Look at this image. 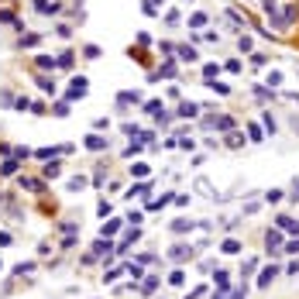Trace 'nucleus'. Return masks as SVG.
<instances>
[{"mask_svg":"<svg viewBox=\"0 0 299 299\" xmlns=\"http://www.w3.org/2000/svg\"><path fill=\"white\" fill-rule=\"evenodd\" d=\"M0 21H4V24H14V14H11V11H0Z\"/></svg>","mask_w":299,"mask_h":299,"instance_id":"79ce46f5","label":"nucleus"},{"mask_svg":"<svg viewBox=\"0 0 299 299\" xmlns=\"http://www.w3.org/2000/svg\"><path fill=\"white\" fill-rule=\"evenodd\" d=\"M275 227H279V231H289V234H296V237H299V220H292V217H279Z\"/></svg>","mask_w":299,"mask_h":299,"instance_id":"20e7f679","label":"nucleus"},{"mask_svg":"<svg viewBox=\"0 0 299 299\" xmlns=\"http://www.w3.org/2000/svg\"><path fill=\"white\" fill-rule=\"evenodd\" d=\"M0 268H4V265H0Z\"/></svg>","mask_w":299,"mask_h":299,"instance_id":"49530a36","label":"nucleus"},{"mask_svg":"<svg viewBox=\"0 0 299 299\" xmlns=\"http://www.w3.org/2000/svg\"><path fill=\"white\" fill-rule=\"evenodd\" d=\"M175 114H179V117H189V121H193V117H200V103H193V100H182Z\"/></svg>","mask_w":299,"mask_h":299,"instance_id":"f257e3e1","label":"nucleus"},{"mask_svg":"<svg viewBox=\"0 0 299 299\" xmlns=\"http://www.w3.org/2000/svg\"><path fill=\"white\" fill-rule=\"evenodd\" d=\"M110 248H114V244H110L107 237H100V241H93V254H110Z\"/></svg>","mask_w":299,"mask_h":299,"instance_id":"ddd939ff","label":"nucleus"},{"mask_svg":"<svg viewBox=\"0 0 299 299\" xmlns=\"http://www.w3.org/2000/svg\"><path fill=\"white\" fill-rule=\"evenodd\" d=\"M59 65L69 69V65H72V52H62V55H59Z\"/></svg>","mask_w":299,"mask_h":299,"instance_id":"f704fd0d","label":"nucleus"},{"mask_svg":"<svg viewBox=\"0 0 299 299\" xmlns=\"http://www.w3.org/2000/svg\"><path fill=\"white\" fill-rule=\"evenodd\" d=\"M155 285H158V279L152 275V279H144V285H141V292H155Z\"/></svg>","mask_w":299,"mask_h":299,"instance_id":"7c9ffc66","label":"nucleus"},{"mask_svg":"<svg viewBox=\"0 0 299 299\" xmlns=\"http://www.w3.org/2000/svg\"><path fill=\"white\" fill-rule=\"evenodd\" d=\"M141 96L134 93V90H124V93H117V103H138Z\"/></svg>","mask_w":299,"mask_h":299,"instance_id":"dca6fc26","label":"nucleus"},{"mask_svg":"<svg viewBox=\"0 0 299 299\" xmlns=\"http://www.w3.org/2000/svg\"><path fill=\"white\" fill-rule=\"evenodd\" d=\"M261 124H265V131H268V134H275V117H272V114L261 117Z\"/></svg>","mask_w":299,"mask_h":299,"instance_id":"cd10ccee","label":"nucleus"},{"mask_svg":"<svg viewBox=\"0 0 299 299\" xmlns=\"http://www.w3.org/2000/svg\"><path fill=\"white\" fill-rule=\"evenodd\" d=\"M34 7H38L42 14H52L55 11V4H48V0H34Z\"/></svg>","mask_w":299,"mask_h":299,"instance_id":"a878e982","label":"nucleus"},{"mask_svg":"<svg viewBox=\"0 0 299 299\" xmlns=\"http://www.w3.org/2000/svg\"><path fill=\"white\" fill-rule=\"evenodd\" d=\"M127 55H131V59H138V62H148V55H144V52H141V48H131V52H127Z\"/></svg>","mask_w":299,"mask_h":299,"instance_id":"e433bc0d","label":"nucleus"},{"mask_svg":"<svg viewBox=\"0 0 299 299\" xmlns=\"http://www.w3.org/2000/svg\"><path fill=\"white\" fill-rule=\"evenodd\" d=\"M127 220H131V223H134V227H138V223L144 220V213H141V210H131V213H127Z\"/></svg>","mask_w":299,"mask_h":299,"instance_id":"473e14b6","label":"nucleus"},{"mask_svg":"<svg viewBox=\"0 0 299 299\" xmlns=\"http://www.w3.org/2000/svg\"><path fill=\"white\" fill-rule=\"evenodd\" d=\"M248 138H251V141H261V138H265V134H261V124H248Z\"/></svg>","mask_w":299,"mask_h":299,"instance_id":"4be33fe9","label":"nucleus"},{"mask_svg":"<svg viewBox=\"0 0 299 299\" xmlns=\"http://www.w3.org/2000/svg\"><path fill=\"white\" fill-rule=\"evenodd\" d=\"M172 231H175V234H182V231H189V220H175V223H172Z\"/></svg>","mask_w":299,"mask_h":299,"instance_id":"2f4dec72","label":"nucleus"},{"mask_svg":"<svg viewBox=\"0 0 299 299\" xmlns=\"http://www.w3.org/2000/svg\"><path fill=\"white\" fill-rule=\"evenodd\" d=\"M241 144H244V134L231 131V134H227V148H241Z\"/></svg>","mask_w":299,"mask_h":299,"instance_id":"aec40b11","label":"nucleus"},{"mask_svg":"<svg viewBox=\"0 0 299 299\" xmlns=\"http://www.w3.org/2000/svg\"><path fill=\"white\" fill-rule=\"evenodd\" d=\"M100 217H110V200H100Z\"/></svg>","mask_w":299,"mask_h":299,"instance_id":"ea45409f","label":"nucleus"},{"mask_svg":"<svg viewBox=\"0 0 299 299\" xmlns=\"http://www.w3.org/2000/svg\"><path fill=\"white\" fill-rule=\"evenodd\" d=\"M17 169H21V158H14V155H11V158H7L4 165H0V175H14Z\"/></svg>","mask_w":299,"mask_h":299,"instance_id":"9d476101","label":"nucleus"},{"mask_svg":"<svg viewBox=\"0 0 299 299\" xmlns=\"http://www.w3.org/2000/svg\"><path fill=\"white\" fill-rule=\"evenodd\" d=\"M217 72H220V65H217V62H206V65H203V76H206V83H213V76H217Z\"/></svg>","mask_w":299,"mask_h":299,"instance_id":"f3484780","label":"nucleus"},{"mask_svg":"<svg viewBox=\"0 0 299 299\" xmlns=\"http://www.w3.org/2000/svg\"><path fill=\"white\" fill-rule=\"evenodd\" d=\"M14 272H17V275H28V272H34V261H21V265H17Z\"/></svg>","mask_w":299,"mask_h":299,"instance_id":"bb28decb","label":"nucleus"},{"mask_svg":"<svg viewBox=\"0 0 299 299\" xmlns=\"http://www.w3.org/2000/svg\"><path fill=\"white\" fill-rule=\"evenodd\" d=\"M69 114V103H55V117H65Z\"/></svg>","mask_w":299,"mask_h":299,"instance_id":"58836bf2","label":"nucleus"},{"mask_svg":"<svg viewBox=\"0 0 299 299\" xmlns=\"http://www.w3.org/2000/svg\"><path fill=\"white\" fill-rule=\"evenodd\" d=\"M292 196H296V200H299V186H296V193H292Z\"/></svg>","mask_w":299,"mask_h":299,"instance_id":"c03bdc74","label":"nucleus"},{"mask_svg":"<svg viewBox=\"0 0 299 299\" xmlns=\"http://www.w3.org/2000/svg\"><path fill=\"white\" fill-rule=\"evenodd\" d=\"M121 231V220H103V227H100V237H114Z\"/></svg>","mask_w":299,"mask_h":299,"instance_id":"0eeeda50","label":"nucleus"},{"mask_svg":"<svg viewBox=\"0 0 299 299\" xmlns=\"http://www.w3.org/2000/svg\"><path fill=\"white\" fill-rule=\"evenodd\" d=\"M69 189H72V193L86 189V179H83V175H72V179H69Z\"/></svg>","mask_w":299,"mask_h":299,"instance_id":"6ab92c4d","label":"nucleus"},{"mask_svg":"<svg viewBox=\"0 0 299 299\" xmlns=\"http://www.w3.org/2000/svg\"><path fill=\"white\" fill-rule=\"evenodd\" d=\"M220 251H223V254H241V241H234V237H227V241H223V244H220Z\"/></svg>","mask_w":299,"mask_h":299,"instance_id":"f8f14e48","label":"nucleus"},{"mask_svg":"<svg viewBox=\"0 0 299 299\" xmlns=\"http://www.w3.org/2000/svg\"><path fill=\"white\" fill-rule=\"evenodd\" d=\"M86 148H90V152H103V148H107V138H103V134H86Z\"/></svg>","mask_w":299,"mask_h":299,"instance_id":"423d86ee","label":"nucleus"},{"mask_svg":"<svg viewBox=\"0 0 299 299\" xmlns=\"http://www.w3.org/2000/svg\"><path fill=\"white\" fill-rule=\"evenodd\" d=\"M231 299H248V285H241V289H234V296Z\"/></svg>","mask_w":299,"mask_h":299,"instance_id":"a19ab883","label":"nucleus"},{"mask_svg":"<svg viewBox=\"0 0 299 299\" xmlns=\"http://www.w3.org/2000/svg\"><path fill=\"white\" fill-rule=\"evenodd\" d=\"M282 248H285L289 254H296V251H299V237H292V241H289V244H282Z\"/></svg>","mask_w":299,"mask_h":299,"instance_id":"4c0bfd02","label":"nucleus"},{"mask_svg":"<svg viewBox=\"0 0 299 299\" xmlns=\"http://www.w3.org/2000/svg\"><path fill=\"white\" fill-rule=\"evenodd\" d=\"M59 172H62V162H55V158H52V162H45V179H55Z\"/></svg>","mask_w":299,"mask_h":299,"instance_id":"4468645a","label":"nucleus"},{"mask_svg":"<svg viewBox=\"0 0 299 299\" xmlns=\"http://www.w3.org/2000/svg\"><path fill=\"white\" fill-rule=\"evenodd\" d=\"M38 86H42V90H45V93H55V83H52V79H48V76H38Z\"/></svg>","mask_w":299,"mask_h":299,"instance_id":"393cba45","label":"nucleus"},{"mask_svg":"<svg viewBox=\"0 0 299 299\" xmlns=\"http://www.w3.org/2000/svg\"><path fill=\"white\" fill-rule=\"evenodd\" d=\"M21 189H31V193H45V179H24V175H21Z\"/></svg>","mask_w":299,"mask_h":299,"instance_id":"39448f33","label":"nucleus"},{"mask_svg":"<svg viewBox=\"0 0 299 299\" xmlns=\"http://www.w3.org/2000/svg\"><path fill=\"white\" fill-rule=\"evenodd\" d=\"M152 4H155V7H158V4H162V0H152Z\"/></svg>","mask_w":299,"mask_h":299,"instance_id":"a18cd8bd","label":"nucleus"},{"mask_svg":"<svg viewBox=\"0 0 299 299\" xmlns=\"http://www.w3.org/2000/svg\"><path fill=\"white\" fill-rule=\"evenodd\" d=\"M124 272H127V275H134V279H141V275H144V272H141V261H127Z\"/></svg>","mask_w":299,"mask_h":299,"instance_id":"a211bd4d","label":"nucleus"},{"mask_svg":"<svg viewBox=\"0 0 299 299\" xmlns=\"http://www.w3.org/2000/svg\"><path fill=\"white\" fill-rule=\"evenodd\" d=\"M83 55H86V59H100V48H96V45H86Z\"/></svg>","mask_w":299,"mask_h":299,"instance_id":"72a5a7b5","label":"nucleus"},{"mask_svg":"<svg viewBox=\"0 0 299 299\" xmlns=\"http://www.w3.org/2000/svg\"><path fill=\"white\" fill-rule=\"evenodd\" d=\"M213 124H217L220 131H234V121H231V117H217Z\"/></svg>","mask_w":299,"mask_h":299,"instance_id":"b1692460","label":"nucleus"},{"mask_svg":"<svg viewBox=\"0 0 299 299\" xmlns=\"http://www.w3.org/2000/svg\"><path fill=\"white\" fill-rule=\"evenodd\" d=\"M182 282H186V272H182V268H175V272L169 275V285H182Z\"/></svg>","mask_w":299,"mask_h":299,"instance_id":"5701e85b","label":"nucleus"},{"mask_svg":"<svg viewBox=\"0 0 299 299\" xmlns=\"http://www.w3.org/2000/svg\"><path fill=\"white\" fill-rule=\"evenodd\" d=\"M169 258H175V261H182V258H193V248L175 244V248H169Z\"/></svg>","mask_w":299,"mask_h":299,"instance_id":"6e6552de","label":"nucleus"},{"mask_svg":"<svg viewBox=\"0 0 299 299\" xmlns=\"http://www.w3.org/2000/svg\"><path fill=\"white\" fill-rule=\"evenodd\" d=\"M83 93H86V79H83V76H76V79H72V86H69V96L76 100V96H83Z\"/></svg>","mask_w":299,"mask_h":299,"instance_id":"1a4fd4ad","label":"nucleus"},{"mask_svg":"<svg viewBox=\"0 0 299 299\" xmlns=\"http://www.w3.org/2000/svg\"><path fill=\"white\" fill-rule=\"evenodd\" d=\"M7 244H11V234H7V231H0V248H7Z\"/></svg>","mask_w":299,"mask_h":299,"instance_id":"37998d69","label":"nucleus"},{"mask_svg":"<svg viewBox=\"0 0 299 299\" xmlns=\"http://www.w3.org/2000/svg\"><path fill=\"white\" fill-rule=\"evenodd\" d=\"M265 248H268L272 254H275V251L282 248V231H279V227H272V231L265 234Z\"/></svg>","mask_w":299,"mask_h":299,"instance_id":"f03ea898","label":"nucleus"},{"mask_svg":"<svg viewBox=\"0 0 299 299\" xmlns=\"http://www.w3.org/2000/svg\"><path fill=\"white\" fill-rule=\"evenodd\" d=\"M213 279H217V289H223V292H227V282H231V279H227V272H223V268H217V275H213Z\"/></svg>","mask_w":299,"mask_h":299,"instance_id":"412c9836","label":"nucleus"},{"mask_svg":"<svg viewBox=\"0 0 299 299\" xmlns=\"http://www.w3.org/2000/svg\"><path fill=\"white\" fill-rule=\"evenodd\" d=\"M131 172H134L138 179H144V175H148V165H144V162H138V165H131Z\"/></svg>","mask_w":299,"mask_h":299,"instance_id":"c756f323","label":"nucleus"},{"mask_svg":"<svg viewBox=\"0 0 299 299\" xmlns=\"http://www.w3.org/2000/svg\"><path fill=\"white\" fill-rule=\"evenodd\" d=\"M14 107H17V110H31V107H34V103H31V100H28V96H21V100H14Z\"/></svg>","mask_w":299,"mask_h":299,"instance_id":"c9c22d12","label":"nucleus"},{"mask_svg":"<svg viewBox=\"0 0 299 299\" xmlns=\"http://www.w3.org/2000/svg\"><path fill=\"white\" fill-rule=\"evenodd\" d=\"M34 62H38V69H55L59 65V59H52V55H38Z\"/></svg>","mask_w":299,"mask_h":299,"instance_id":"2eb2a0df","label":"nucleus"},{"mask_svg":"<svg viewBox=\"0 0 299 299\" xmlns=\"http://www.w3.org/2000/svg\"><path fill=\"white\" fill-rule=\"evenodd\" d=\"M203 24H206V14H193L189 17V28H203Z\"/></svg>","mask_w":299,"mask_h":299,"instance_id":"c85d7f7f","label":"nucleus"},{"mask_svg":"<svg viewBox=\"0 0 299 299\" xmlns=\"http://www.w3.org/2000/svg\"><path fill=\"white\" fill-rule=\"evenodd\" d=\"M275 275H279V268L275 265H265V268H261V275H258V289H268Z\"/></svg>","mask_w":299,"mask_h":299,"instance_id":"7ed1b4c3","label":"nucleus"},{"mask_svg":"<svg viewBox=\"0 0 299 299\" xmlns=\"http://www.w3.org/2000/svg\"><path fill=\"white\" fill-rule=\"evenodd\" d=\"M175 52H179V59H182V62H196V48H193V45H179Z\"/></svg>","mask_w":299,"mask_h":299,"instance_id":"9b49d317","label":"nucleus"}]
</instances>
